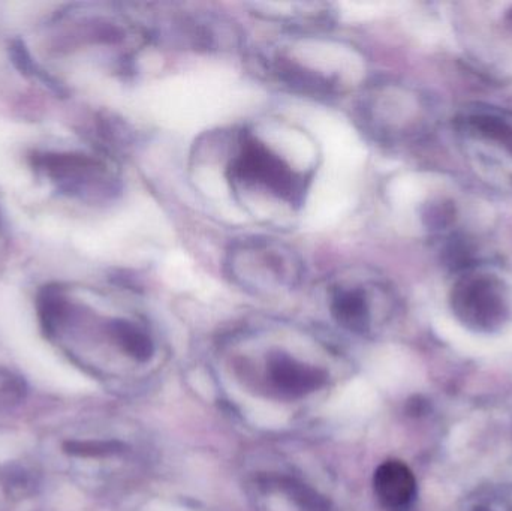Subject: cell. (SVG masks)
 <instances>
[{"instance_id":"obj_1","label":"cell","mask_w":512,"mask_h":511,"mask_svg":"<svg viewBox=\"0 0 512 511\" xmlns=\"http://www.w3.org/2000/svg\"><path fill=\"white\" fill-rule=\"evenodd\" d=\"M450 303L457 320L474 332H496L510 318L508 288L486 270L466 269L451 288Z\"/></svg>"},{"instance_id":"obj_2","label":"cell","mask_w":512,"mask_h":511,"mask_svg":"<svg viewBox=\"0 0 512 511\" xmlns=\"http://www.w3.org/2000/svg\"><path fill=\"white\" fill-rule=\"evenodd\" d=\"M457 134L481 164L512 173V113L502 108H466L456 122Z\"/></svg>"},{"instance_id":"obj_3","label":"cell","mask_w":512,"mask_h":511,"mask_svg":"<svg viewBox=\"0 0 512 511\" xmlns=\"http://www.w3.org/2000/svg\"><path fill=\"white\" fill-rule=\"evenodd\" d=\"M231 177L249 186L265 189L279 200L298 204L304 194L303 177L295 173L264 143L249 138L231 164Z\"/></svg>"},{"instance_id":"obj_4","label":"cell","mask_w":512,"mask_h":511,"mask_svg":"<svg viewBox=\"0 0 512 511\" xmlns=\"http://www.w3.org/2000/svg\"><path fill=\"white\" fill-rule=\"evenodd\" d=\"M373 485L381 503L393 510L405 509L417 492L414 474L400 461L384 462L376 470Z\"/></svg>"},{"instance_id":"obj_5","label":"cell","mask_w":512,"mask_h":511,"mask_svg":"<svg viewBox=\"0 0 512 511\" xmlns=\"http://www.w3.org/2000/svg\"><path fill=\"white\" fill-rule=\"evenodd\" d=\"M268 371L277 389L292 396L306 395L325 383L324 372L283 354L270 360Z\"/></svg>"},{"instance_id":"obj_6","label":"cell","mask_w":512,"mask_h":511,"mask_svg":"<svg viewBox=\"0 0 512 511\" xmlns=\"http://www.w3.org/2000/svg\"><path fill=\"white\" fill-rule=\"evenodd\" d=\"M331 311L337 323L352 332H364L369 327V302L361 290L339 291L331 303Z\"/></svg>"},{"instance_id":"obj_7","label":"cell","mask_w":512,"mask_h":511,"mask_svg":"<svg viewBox=\"0 0 512 511\" xmlns=\"http://www.w3.org/2000/svg\"><path fill=\"white\" fill-rule=\"evenodd\" d=\"M114 338L119 342L120 347L140 362H146L152 357L153 344L149 336L143 330L135 327L128 321H116L111 326Z\"/></svg>"},{"instance_id":"obj_8","label":"cell","mask_w":512,"mask_h":511,"mask_svg":"<svg viewBox=\"0 0 512 511\" xmlns=\"http://www.w3.org/2000/svg\"><path fill=\"white\" fill-rule=\"evenodd\" d=\"M0 483L3 491L14 500L29 497L35 492L36 480L29 471L20 465H8L0 473Z\"/></svg>"},{"instance_id":"obj_9","label":"cell","mask_w":512,"mask_h":511,"mask_svg":"<svg viewBox=\"0 0 512 511\" xmlns=\"http://www.w3.org/2000/svg\"><path fill=\"white\" fill-rule=\"evenodd\" d=\"M63 449L68 455L80 458H104L122 452L123 446L117 441H69Z\"/></svg>"},{"instance_id":"obj_10","label":"cell","mask_w":512,"mask_h":511,"mask_svg":"<svg viewBox=\"0 0 512 511\" xmlns=\"http://www.w3.org/2000/svg\"><path fill=\"white\" fill-rule=\"evenodd\" d=\"M283 488L288 492L289 497L306 511H328V504L324 498L319 497L315 491L307 488L306 485H297L294 482H286Z\"/></svg>"},{"instance_id":"obj_11","label":"cell","mask_w":512,"mask_h":511,"mask_svg":"<svg viewBox=\"0 0 512 511\" xmlns=\"http://www.w3.org/2000/svg\"><path fill=\"white\" fill-rule=\"evenodd\" d=\"M0 393L6 401H20L24 396V383L14 375H6L0 384Z\"/></svg>"},{"instance_id":"obj_12","label":"cell","mask_w":512,"mask_h":511,"mask_svg":"<svg viewBox=\"0 0 512 511\" xmlns=\"http://www.w3.org/2000/svg\"><path fill=\"white\" fill-rule=\"evenodd\" d=\"M474 511H498V510L493 509V507H489V506H478V507H475Z\"/></svg>"},{"instance_id":"obj_13","label":"cell","mask_w":512,"mask_h":511,"mask_svg":"<svg viewBox=\"0 0 512 511\" xmlns=\"http://www.w3.org/2000/svg\"><path fill=\"white\" fill-rule=\"evenodd\" d=\"M508 21H510V24L512 26V8H511L510 14H508Z\"/></svg>"}]
</instances>
